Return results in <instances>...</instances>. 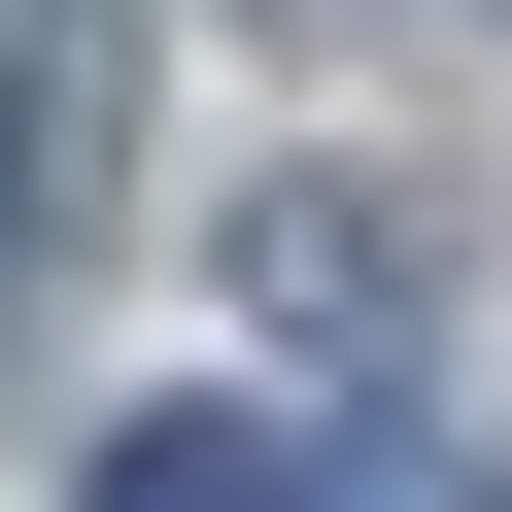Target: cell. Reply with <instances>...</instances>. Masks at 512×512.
Masks as SVG:
<instances>
[{"mask_svg":"<svg viewBox=\"0 0 512 512\" xmlns=\"http://www.w3.org/2000/svg\"><path fill=\"white\" fill-rule=\"evenodd\" d=\"M239 308H274V342H410L444 308V205L410 171H274V205H239Z\"/></svg>","mask_w":512,"mask_h":512,"instance_id":"cell-1","label":"cell"},{"mask_svg":"<svg viewBox=\"0 0 512 512\" xmlns=\"http://www.w3.org/2000/svg\"><path fill=\"white\" fill-rule=\"evenodd\" d=\"M69 512H308V444H274V410H137Z\"/></svg>","mask_w":512,"mask_h":512,"instance_id":"cell-2","label":"cell"}]
</instances>
